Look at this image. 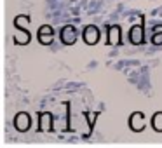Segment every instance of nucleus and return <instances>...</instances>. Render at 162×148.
Instances as JSON below:
<instances>
[{
  "instance_id": "obj_1",
  "label": "nucleus",
  "mask_w": 162,
  "mask_h": 148,
  "mask_svg": "<svg viewBox=\"0 0 162 148\" xmlns=\"http://www.w3.org/2000/svg\"><path fill=\"white\" fill-rule=\"evenodd\" d=\"M99 38V31L96 26H87L86 30H84V40L89 44V46H92V44H96Z\"/></svg>"
},
{
  "instance_id": "obj_2",
  "label": "nucleus",
  "mask_w": 162,
  "mask_h": 148,
  "mask_svg": "<svg viewBox=\"0 0 162 148\" xmlns=\"http://www.w3.org/2000/svg\"><path fill=\"white\" fill-rule=\"evenodd\" d=\"M16 129L18 131H26L28 127H30V117H28V113H19L16 115Z\"/></svg>"
},
{
  "instance_id": "obj_3",
  "label": "nucleus",
  "mask_w": 162,
  "mask_h": 148,
  "mask_svg": "<svg viewBox=\"0 0 162 148\" xmlns=\"http://www.w3.org/2000/svg\"><path fill=\"white\" fill-rule=\"evenodd\" d=\"M129 124H131V129L132 131H141L145 127V118H143V115L141 113H134L131 117V122H129Z\"/></svg>"
},
{
  "instance_id": "obj_4",
  "label": "nucleus",
  "mask_w": 162,
  "mask_h": 148,
  "mask_svg": "<svg viewBox=\"0 0 162 148\" xmlns=\"http://www.w3.org/2000/svg\"><path fill=\"white\" fill-rule=\"evenodd\" d=\"M38 38H40L42 44H51V40H53V30H51V26H42L40 31H38Z\"/></svg>"
},
{
  "instance_id": "obj_5",
  "label": "nucleus",
  "mask_w": 162,
  "mask_h": 148,
  "mask_svg": "<svg viewBox=\"0 0 162 148\" xmlns=\"http://www.w3.org/2000/svg\"><path fill=\"white\" fill-rule=\"evenodd\" d=\"M14 40L18 44H26V42H30V33L25 31V28L18 26V30H14Z\"/></svg>"
},
{
  "instance_id": "obj_6",
  "label": "nucleus",
  "mask_w": 162,
  "mask_h": 148,
  "mask_svg": "<svg viewBox=\"0 0 162 148\" xmlns=\"http://www.w3.org/2000/svg\"><path fill=\"white\" fill-rule=\"evenodd\" d=\"M131 42H134V44L143 42V30H141V26H134L131 30Z\"/></svg>"
},
{
  "instance_id": "obj_7",
  "label": "nucleus",
  "mask_w": 162,
  "mask_h": 148,
  "mask_svg": "<svg viewBox=\"0 0 162 148\" xmlns=\"http://www.w3.org/2000/svg\"><path fill=\"white\" fill-rule=\"evenodd\" d=\"M108 40H110V44H119V40H120V30H119L117 26L110 28V31H108Z\"/></svg>"
},
{
  "instance_id": "obj_8",
  "label": "nucleus",
  "mask_w": 162,
  "mask_h": 148,
  "mask_svg": "<svg viewBox=\"0 0 162 148\" xmlns=\"http://www.w3.org/2000/svg\"><path fill=\"white\" fill-rule=\"evenodd\" d=\"M73 40H75V30L73 28H64L63 30V42L72 44Z\"/></svg>"
},
{
  "instance_id": "obj_9",
  "label": "nucleus",
  "mask_w": 162,
  "mask_h": 148,
  "mask_svg": "<svg viewBox=\"0 0 162 148\" xmlns=\"http://www.w3.org/2000/svg\"><path fill=\"white\" fill-rule=\"evenodd\" d=\"M152 124H154V129L155 131H162V112H159V113L154 115Z\"/></svg>"
},
{
  "instance_id": "obj_10",
  "label": "nucleus",
  "mask_w": 162,
  "mask_h": 148,
  "mask_svg": "<svg viewBox=\"0 0 162 148\" xmlns=\"http://www.w3.org/2000/svg\"><path fill=\"white\" fill-rule=\"evenodd\" d=\"M40 124H42L40 127H42L44 131H47V129H49V127H51V115H49V113H44V115H42Z\"/></svg>"
},
{
  "instance_id": "obj_11",
  "label": "nucleus",
  "mask_w": 162,
  "mask_h": 148,
  "mask_svg": "<svg viewBox=\"0 0 162 148\" xmlns=\"http://www.w3.org/2000/svg\"><path fill=\"white\" fill-rule=\"evenodd\" d=\"M30 23V19L26 18V16H19L18 19H16V25H18L19 28H23V25H28Z\"/></svg>"
},
{
  "instance_id": "obj_12",
  "label": "nucleus",
  "mask_w": 162,
  "mask_h": 148,
  "mask_svg": "<svg viewBox=\"0 0 162 148\" xmlns=\"http://www.w3.org/2000/svg\"><path fill=\"white\" fill-rule=\"evenodd\" d=\"M154 42L155 44H162V31H157V33L154 35Z\"/></svg>"
}]
</instances>
